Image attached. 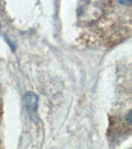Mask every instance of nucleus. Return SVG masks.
<instances>
[{
  "instance_id": "nucleus-1",
  "label": "nucleus",
  "mask_w": 132,
  "mask_h": 149,
  "mask_svg": "<svg viewBox=\"0 0 132 149\" xmlns=\"http://www.w3.org/2000/svg\"><path fill=\"white\" fill-rule=\"evenodd\" d=\"M132 0H80L78 23L83 44L109 49L131 33Z\"/></svg>"
}]
</instances>
